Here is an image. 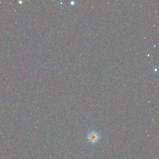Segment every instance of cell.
Listing matches in <instances>:
<instances>
[{"label": "cell", "instance_id": "obj_1", "mask_svg": "<svg viewBox=\"0 0 159 159\" xmlns=\"http://www.w3.org/2000/svg\"><path fill=\"white\" fill-rule=\"evenodd\" d=\"M101 136L98 131H96L95 129H91L88 133L86 135V139L88 140V142L94 145L97 143L99 140H100Z\"/></svg>", "mask_w": 159, "mask_h": 159}]
</instances>
